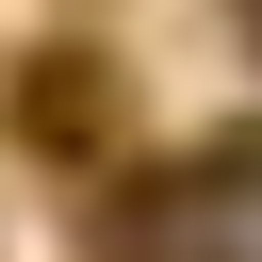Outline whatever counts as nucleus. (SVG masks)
Wrapping results in <instances>:
<instances>
[{"instance_id":"nucleus-1","label":"nucleus","mask_w":262,"mask_h":262,"mask_svg":"<svg viewBox=\"0 0 262 262\" xmlns=\"http://www.w3.org/2000/svg\"><path fill=\"white\" fill-rule=\"evenodd\" d=\"M16 131H33L49 164H82V147L115 131V66H98V49H33V66H16Z\"/></svg>"}]
</instances>
